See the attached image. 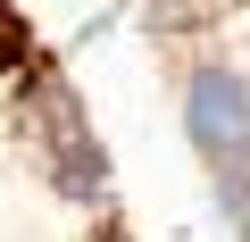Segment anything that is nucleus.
<instances>
[{
  "instance_id": "nucleus-1",
  "label": "nucleus",
  "mask_w": 250,
  "mask_h": 242,
  "mask_svg": "<svg viewBox=\"0 0 250 242\" xmlns=\"http://www.w3.org/2000/svg\"><path fill=\"white\" fill-rule=\"evenodd\" d=\"M184 134H192L200 167L217 176V200L250 225V75L233 59L184 67Z\"/></svg>"
},
{
  "instance_id": "nucleus-2",
  "label": "nucleus",
  "mask_w": 250,
  "mask_h": 242,
  "mask_svg": "<svg viewBox=\"0 0 250 242\" xmlns=\"http://www.w3.org/2000/svg\"><path fill=\"white\" fill-rule=\"evenodd\" d=\"M9 42H25V34H17V17H9V0H0V59L17 67V50H9Z\"/></svg>"
}]
</instances>
